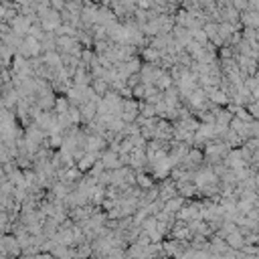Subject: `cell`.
I'll return each instance as SVG.
<instances>
[{"label": "cell", "mask_w": 259, "mask_h": 259, "mask_svg": "<svg viewBox=\"0 0 259 259\" xmlns=\"http://www.w3.org/2000/svg\"><path fill=\"white\" fill-rule=\"evenodd\" d=\"M23 255V247L19 243L14 233H4L2 235V241H0V257L4 259H10V257H19Z\"/></svg>", "instance_id": "obj_1"}, {"label": "cell", "mask_w": 259, "mask_h": 259, "mask_svg": "<svg viewBox=\"0 0 259 259\" xmlns=\"http://www.w3.org/2000/svg\"><path fill=\"white\" fill-rule=\"evenodd\" d=\"M39 21L45 27V30L55 32L63 25V16H61V10H57V8L51 6V8H45V10L39 12Z\"/></svg>", "instance_id": "obj_2"}, {"label": "cell", "mask_w": 259, "mask_h": 259, "mask_svg": "<svg viewBox=\"0 0 259 259\" xmlns=\"http://www.w3.org/2000/svg\"><path fill=\"white\" fill-rule=\"evenodd\" d=\"M16 53H21L23 57L27 59H34V57H41L43 55V45L39 39H32V37H27L25 43L21 45V49L16 51Z\"/></svg>", "instance_id": "obj_3"}, {"label": "cell", "mask_w": 259, "mask_h": 259, "mask_svg": "<svg viewBox=\"0 0 259 259\" xmlns=\"http://www.w3.org/2000/svg\"><path fill=\"white\" fill-rule=\"evenodd\" d=\"M138 115H140V99L136 97H126L124 99V112H122V119L126 124L136 122Z\"/></svg>", "instance_id": "obj_4"}, {"label": "cell", "mask_w": 259, "mask_h": 259, "mask_svg": "<svg viewBox=\"0 0 259 259\" xmlns=\"http://www.w3.org/2000/svg\"><path fill=\"white\" fill-rule=\"evenodd\" d=\"M204 150L202 148H191V152L186 154V158L182 160V166L184 168H191V170H197L204 164Z\"/></svg>", "instance_id": "obj_5"}, {"label": "cell", "mask_w": 259, "mask_h": 259, "mask_svg": "<svg viewBox=\"0 0 259 259\" xmlns=\"http://www.w3.org/2000/svg\"><path fill=\"white\" fill-rule=\"evenodd\" d=\"M225 164L229 168H243V166H249L247 158H245V154H243V148H233L229 154H227V158H225Z\"/></svg>", "instance_id": "obj_6"}, {"label": "cell", "mask_w": 259, "mask_h": 259, "mask_svg": "<svg viewBox=\"0 0 259 259\" xmlns=\"http://www.w3.org/2000/svg\"><path fill=\"white\" fill-rule=\"evenodd\" d=\"M201 204L202 202H184V206L176 213L178 219L182 221H195V219H201Z\"/></svg>", "instance_id": "obj_7"}, {"label": "cell", "mask_w": 259, "mask_h": 259, "mask_svg": "<svg viewBox=\"0 0 259 259\" xmlns=\"http://www.w3.org/2000/svg\"><path fill=\"white\" fill-rule=\"evenodd\" d=\"M99 158H101V152H87V154H85V156L77 162V168L83 170V172H87V170L93 168V164H95Z\"/></svg>", "instance_id": "obj_8"}, {"label": "cell", "mask_w": 259, "mask_h": 259, "mask_svg": "<svg viewBox=\"0 0 259 259\" xmlns=\"http://www.w3.org/2000/svg\"><path fill=\"white\" fill-rule=\"evenodd\" d=\"M241 25L259 29V10H251V8L243 10V12H241Z\"/></svg>", "instance_id": "obj_9"}, {"label": "cell", "mask_w": 259, "mask_h": 259, "mask_svg": "<svg viewBox=\"0 0 259 259\" xmlns=\"http://www.w3.org/2000/svg\"><path fill=\"white\" fill-rule=\"evenodd\" d=\"M227 243H229L233 249H243V247H245V233L237 227L233 233H229Z\"/></svg>", "instance_id": "obj_10"}, {"label": "cell", "mask_w": 259, "mask_h": 259, "mask_svg": "<svg viewBox=\"0 0 259 259\" xmlns=\"http://www.w3.org/2000/svg\"><path fill=\"white\" fill-rule=\"evenodd\" d=\"M178 195H182L184 199H193L195 195H199V186L195 180L191 182H178Z\"/></svg>", "instance_id": "obj_11"}, {"label": "cell", "mask_w": 259, "mask_h": 259, "mask_svg": "<svg viewBox=\"0 0 259 259\" xmlns=\"http://www.w3.org/2000/svg\"><path fill=\"white\" fill-rule=\"evenodd\" d=\"M184 202H186L184 197H182V195H180V197L176 195V197H172V199H168V201L164 202V209H166L168 213H178L182 206H184Z\"/></svg>", "instance_id": "obj_12"}, {"label": "cell", "mask_w": 259, "mask_h": 259, "mask_svg": "<svg viewBox=\"0 0 259 259\" xmlns=\"http://www.w3.org/2000/svg\"><path fill=\"white\" fill-rule=\"evenodd\" d=\"M91 87L95 89V93H97V95H101V97H103V95H106V93L112 89V85H110L106 79H103V77H97V79H93V81H91Z\"/></svg>", "instance_id": "obj_13"}, {"label": "cell", "mask_w": 259, "mask_h": 259, "mask_svg": "<svg viewBox=\"0 0 259 259\" xmlns=\"http://www.w3.org/2000/svg\"><path fill=\"white\" fill-rule=\"evenodd\" d=\"M144 95H146V83L142 81V83H138L134 87V97L136 99H144Z\"/></svg>", "instance_id": "obj_14"}, {"label": "cell", "mask_w": 259, "mask_h": 259, "mask_svg": "<svg viewBox=\"0 0 259 259\" xmlns=\"http://www.w3.org/2000/svg\"><path fill=\"white\" fill-rule=\"evenodd\" d=\"M247 110H249V114H251L253 117H257V119H259V99L249 101V103H247Z\"/></svg>", "instance_id": "obj_15"}]
</instances>
